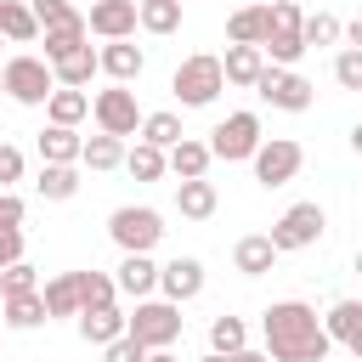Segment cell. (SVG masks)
I'll return each mask as SVG.
<instances>
[{
  "label": "cell",
  "instance_id": "1",
  "mask_svg": "<svg viewBox=\"0 0 362 362\" xmlns=\"http://www.w3.org/2000/svg\"><path fill=\"white\" fill-rule=\"evenodd\" d=\"M260 339H266V356L272 362H328V334H322V317L305 305V300H277L266 305L260 317Z\"/></svg>",
  "mask_w": 362,
  "mask_h": 362
},
{
  "label": "cell",
  "instance_id": "2",
  "mask_svg": "<svg viewBox=\"0 0 362 362\" xmlns=\"http://www.w3.org/2000/svg\"><path fill=\"white\" fill-rule=\"evenodd\" d=\"M181 328H187V317H181V305H170V300H136V311L124 317V334L141 345V351H170L175 339H181Z\"/></svg>",
  "mask_w": 362,
  "mask_h": 362
},
{
  "label": "cell",
  "instance_id": "3",
  "mask_svg": "<svg viewBox=\"0 0 362 362\" xmlns=\"http://www.w3.org/2000/svg\"><path fill=\"white\" fill-rule=\"evenodd\" d=\"M300 6L294 0H272L266 6V40H260V57L266 68H294L305 57V40H300Z\"/></svg>",
  "mask_w": 362,
  "mask_h": 362
},
{
  "label": "cell",
  "instance_id": "4",
  "mask_svg": "<svg viewBox=\"0 0 362 362\" xmlns=\"http://www.w3.org/2000/svg\"><path fill=\"white\" fill-rule=\"evenodd\" d=\"M107 238L119 243V255H153L164 238V215L153 204H119L107 215Z\"/></svg>",
  "mask_w": 362,
  "mask_h": 362
},
{
  "label": "cell",
  "instance_id": "5",
  "mask_svg": "<svg viewBox=\"0 0 362 362\" xmlns=\"http://www.w3.org/2000/svg\"><path fill=\"white\" fill-rule=\"evenodd\" d=\"M0 90H6L17 107H45V96L57 90V79H51L45 57L17 51V57H6V62H0Z\"/></svg>",
  "mask_w": 362,
  "mask_h": 362
},
{
  "label": "cell",
  "instance_id": "6",
  "mask_svg": "<svg viewBox=\"0 0 362 362\" xmlns=\"http://www.w3.org/2000/svg\"><path fill=\"white\" fill-rule=\"evenodd\" d=\"M322 232H328V209L317 204V198H305V204H288L277 221H272V249L277 255H294V249H311V243H322Z\"/></svg>",
  "mask_w": 362,
  "mask_h": 362
},
{
  "label": "cell",
  "instance_id": "7",
  "mask_svg": "<svg viewBox=\"0 0 362 362\" xmlns=\"http://www.w3.org/2000/svg\"><path fill=\"white\" fill-rule=\"evenodd\" d=\"M170 90L181 96V107H209L221 90H226V79H221V57H209V51H192L175 74H170Z\"/></svg>",
  "mask_w": 362,
  "mask_h": 362
},
{
  "label": "cell",
  "instance_id": "8",
  "mask_svg": "<svg viewBox=\"0 0 362 362\" xmlns=\"http://www.w3.org/2000/svg\"><path fill=\"white\" fill-rule=\"evenodd\" d=\"M249 164H255V181L272 192V187H288V181L300 175L305 147H300L294 136H260V147L249 153Z\"/></svg>",
  "mask_w": 362,
  "mask_h": 362
},
{
  "label": "cell",
  "instance_id": "9",
  "mask_svg": "<svg viewBox=\"0 0 362 362\" xmlns=\"http://www.w3.org/2000/svg\"><path fill=\"white\" fill-rule=\"evenodd\" d=\"M255 96L272 102L277 113H305V107L317 102V85H311L300 68H266V74L255 79Z\"/></svg>",
  "mask_w": 362,
  "mask_h": 362
},
{
  "label": "cell",
  "instance_id": "10",
  "mask_svg": "<svg viewBox=\"0 0 362 362\" xmlns=\"http://www.w3.org/2000/svg\"><path fill=\"white\" fill-rule=\"evenodd\" d=\"M204 147H209V158L243 164V158L260 147V113H249V107H243V113H226V119L209 130V141H204Z\"/></svg>",
  "mask_w": 362,
  "mask_h": 362
},
{
  "label": "cell",
  "instance_id": "11",
  "mask_svg": "<svg viewBox=\"0 0 362 362\" xmlns=\"http://www.w3.org/2000/svg\"><path fill=\"white\" fill-rule=\"evenodd\" d=\"M90 119H96V130L102 136H136V124H141V107H136V90L130 85H107V90H96L90 96Z\"/></svg>",
  "mask_w": 362,
  "mask_h": 362
},
{
  "label": "cell",
  "instance_id": "12",
  "mask_svg": "<svg viewBox=\"0 0 362 362\" xmlns=\"http://www.w3.org/2000/svg\"><path fill=\"white\" fill-rule=\"evenodd\" d=\"M204 294V260H192V255H175L170 266H158V300H170V305H187V300H198Z\"/></svg>",
  "mask_w": 362,
  "mask_h": 362
},
{
  "label": "cell",
  "instance_id": "13",
  "mask_svg": "<svg viewBox=\"0 0 362 362\" xmlns=\"http://www.w3.org/2000/svg\"><path fill=\"white\" fill-rule=\"evenodd\" d=\"M141 68H147V51H141L136 40H102V51H96V74H107L113 85H136Z\"/></svg>",
  "mask_w": 362,
  "mask_h": 362
},
{
  "label": "cell",
  "instance_id": "14",
  "mask_svg": "<svg viewBox=\"0 0 362 362\" xmlns=\"http://www.w3.org/2000/svg\"><path fill=\"white\" fill-rule=\"evenodd\" d=\"M85 34H102V40H130V34H136V0H90Z\"/></svg>",
  "mask_w": 362,
  "mask_h": 362
},
{
  "label": "cell",
  "instance_id": "15",
  "mask_svg": "<svg viewBox=\"0 0 362 362\" xmlns=\"http://www.w3.org/2000/svg\"><path fill=\"white\" fill-rule=\"evenodd\" d=\"M322 334L328 345H345L351 356H362V300H334L322 317Z\"/></svg>",
  "mask_w": 362,
  "mask_h": 362
},
{
  "label": "cell",
  "instance_id": "16",
  "mask_svg": "<svg viewBox=\"0 0 362 362\" xmlns=\"http://www.w3.org/2000/svg\"><path fill=\"white\" fill-rule=\"evenodd\" d=\"M113 288L130 294V300H153V294H158V266H153V255H124L119 272H113Z\"/></svg>",
  "mask_w": 362,
  "mask_h": 362
},
{
  "label": "cell",
  "instance_id": "17",
  "mask_svg": "<svg viewBox=\"0 0 362 362\" xmlns=\"http://www.w3.org/2000/svg\"><path fill=\"white\" fill-rule=\"evenodd\" d=\"M266 74V57H260V45H226V57H221V79L226 85H243V90H255V79Z\"/></svg>",
  "mask_w": 362,
  "mask_h": 362
},
{
  "label": "cell",
  "instance_id": "18",
  "mask_svg": "<svg viewBox=\"0 0 362 362\" xmlns=\"http://www.w3.org/2000/svg\"><path fill=\"white\" fill-rule=\"evenodd\" d=\"M85 119H90V96H85V90H68V85H57V90L45 96V124L79 130Z\"/></svg>",
  "mask_w": 362,
  "mask_h": 362
},
{
  "label": "cell",
  "instance_id": "19",
  "mask_svg": "<svg viewBox=\"0 0 362 362\" xmlns=\"http://www.w3.org/2000/svg\"><path fill=\"white\" fill-rule=\"evenodd\" d=\"M209 164H215V158H209V147H204L198 136H181V141L164 153V170H170V175H181V181H198V175H209Z\"/></svg>",
  "mask_w": 362,
  "mask_h": 362
},
{
  "label": "cell",
  "instance_id": "20",
  "mask_svg": "<svg viewBox=\"0 0 362 362\" xmlns=\"http://www.w3.org/2000/svg\"><path fill=\"white\" fill-rule=\"evenodd\" d=\"M232 266H238L243 277H266V272L277 266V249H272V238H266V232H249V238H238V243H232Z\"/></svg>",
  "mask_w": 362,
  "mask_h": 362
},
{
  "label": "cell",
  "instance_id": "21",
  "mask_svg": "<svg viewBox=\"0 0 362 362\" xmlns=\"http://www.w3.org/2000/svg\"><path fill=\"white\" fill-rule=\"evenodd\" d=\"M45 68H51V79H57V85H68V90H85V85L96 79V51H90V45H79V51H68V57L45 62Z\"/></svg>",
  "mask_w": 362,
  "mask_h": 362
},
{
  "label": "cell",
  "instance_id": "22",
  "mask_svg": "<svg viewBox=\"0 0 362 362\" xmlns=\"http://www.w3.org/2000/svg\"><path fill=\"white\" fill-rule=\"evenodd\" d=\"M215 204H221V192H215V181H175V209L187 215V221H209L215 215Z\"/></svg>",
  "mask_w": 362,
  "mask_h": 362
},
{
  "label": "cell",
  "instance_id": "23",
  "mask_svg": "<svg viewBox=\"0 0 362 362\" xmlns=\"http://www.w3.org/2000/svg\"><path fill=\"white\" fill-rule=\"evenodd\" d=\"M40 305H45V322L51 317H79V288H74V272H57L40 283Z\"/></svg>",
  "mask_w": 362,
  "mask_h": 362
},
{
  "label": "cell",
  "instance_id": "24",
  "mask_svg": "<svg viewBox=\"0 0 362 362\" xmlns=\"http://www.w3.org/2000/svg\"><path fill=\"white\" fill-rule=\"evenodd\" d=\"M119 334H124V311H119V305L79 311V339H85V345H113Z\"/></svg>",
  "mask_w": 362,
  "mask_h": 362
},
{
  "label": "cell",
  "instance_id": "25",
  "mask_svg": "<svg viewBox=\"0 0 362 362\" xmlns=\"http://www.w3.org/2000/svg\"><path fill=\"white\" fill-rule=\"evenodd\" d=\"M136 136L147 141V147H158V153H170L187 130H181V119L170 113V107H158V113H141V124H136Z\"/></svg>",
  "mask_w": 362,
  "mask_h": 362
},
{
  "label": "cell",
  "instance_id": "26",
  "mask_svg": "<svg viewBox=\"0 0 362 362\" xmlns=\"http://www.w3.org/2000/svg\"><path fill=\"white\" fill-rule=\"evenodd\" d=\"M79 130H62V124H45L40 130V164H79Z\"/></svg>",
  "mask_w": 362,
  "mask_h": 362
},
{
  "label": "cell",
  "instance_id": "27",
  "mask_svg": "<svg viewBox=\"0 0 362 362\" xmlns=\"http://www.w3.org/2000/svg\"><path fill=\"white\" fill-rule=\"evenodd\" d=\"M79 164H85V170H96V175H102V170H119V164H124V141L96 130V136H85V141H79Z\"/></svg>",
  "mask_w": 362,
  "mask_h": 362
},
{
  "label": "cell",
  "instance_id": "28",
  "mask_svg": "<svg viewBox=\"0 0 362 362\" xmlns=\"http://www.w3.org/2000/svg\"><path fill=\"white\" fill-rule=\"evenodd\" d=\"M136 28L141 34H175L181 28V0H136Z\"/></svg>",
  "mask_w": 362,
  "mask_h": 362
},
{
  "label": "cell",
  "instance_id": "29",
  "mask_svg": "<svg viewBox=\"0 0 362 362\" xmlns=\"http://www.w3.org/2000/svg\"><path fill=\"white\" fill-rule=\"evenodd\" d=\"M0 40H6V45L40 40V23H34V11H28L23 0H0Z\"/></svg>",
  "mask_w": 362,
  "mask_h": 362
},
{
  "label": "cell",
  "instance_id": "30",
  "mask_svg": "<svg viewBox=\"0 0 362 362\" xmlns=\"http://www.w3.org/2000/svg\"><path fill=\"white\" fill-rule=\"evenodd\" d=\"M266 40V6H238L226 17V45H260Z\"/></svg>",
  "mask_w": 362,
  "mask_h": 362
},
{
  "label": "cell",
  "instance_id": "31",
  "mask_svg": "<svg viewBox=\"0 0 362 362\" xmlns=\"http://www.w3.org/2000/svg\"><path fill=\"white\" fill-rule=\"evenodd\" d=\"M40 198H51V204H68L74 192H79V164H40Z\"/></svg>",
  "mask_w": 362,
  "mask_h": 362
},
{
  "label": "cell",
  "instance_id": "32",
  "mask_svg": "<svg viewBox=\"0 0 362 362\" xmlns=\"http://www.w3.org/2000/svg\"><path fill=\"white\" fill-rule=\"evenodd\" d=\"M74 288H79V311H96V305H119V288L107 272H74Z\"/></svg>",
  "mask_w": 362,
  "mask_h": 362
},
{
  "label": "cell",
  "instance_id": "33",
  "mask_svg": "<svg viewBox=\"0 0 362 362\" xmlns=\"http://www.w3.org/2000/svg\"><path fill=\"white\" fill-rule=\"evenodd\" d=\"M209 351H215V356H226V351H249V322L232 317V311H221V317L209 322Z\"/></svg>",
  "mask_w": 362,
  "mask_h": 362
},
{
  "label": "cell",
  "instance_id": "34",
  "mask_svg": "<svg viewBox=\"0 0 362 362\" xmlns=\"http://www.w3.org/2000/svg\"><path fill=\"white\" fill-rule=\"evenodd\" d=\"M45 34V62H57V57H68V51H79L90 34H85V17H68V23H57V28H40Z\"/></svg>",
  "mask_w": 362,
  "mask_h": 362
},
{
  "label": "cell",
  "instance_id": "35",
  "mask_svg": "<svg viewBox=\"0 0 362 362\" xmlns=\"http://www.w3.org/2000/svg\"><path fill=\"white\" fill-rule=\"evenodd\" d=\"M6 328H17V334H28V328H40L45 322V305H40V288L34 294H11L6 300V317H0Z\"/></svg>",
  "mask_w": 362,
  "mask_h": 362
},
{
  "label": "cell",
  "instance_id": "36",
  "mask_svg": "<svg viewBox=\"0 0 362 362\" xmlns=\"http://www.w3.org/2000/svg\"><path fill=\"white\" fill-rule=\"evenodd\" d=\"M339 28H345V23H339L334 11H305V17H300V40H305V51H311V45H334Z\"/></svg>",
  "mask_w": 362,
  "mask_h": 362
},
{
  "label": "cell",
  "instance_id": "37",
  "mask_svg": "<svg viewBox=\"0 0 362 362\" xmlns=\"http://www.w3.org/2000/svg\"><path fill=\"white\" fill-rule=\"evenodd\" d=\"M124 170H130L136 181H158V175H164V153L147 147V141H136V147H124Z\"/></svg>",
  "mask_w": 362,
  "mask_h": 362
},
{
  "label": "cell",
  "instance_id": "38",
  "mask_svg": "<svg viewBox=\"0 0 362 362\" xmlns=\"http://www.w3.org/2000/svg\"><path fill=\"white\" fill-rule=\"evenodd\" d=\"M40 288V272L28 266V260H17V266H0V294L11 300V294H34Z\"/></svg>",
  "mask_w": 362,
  "mask_h": 362
},
{
  "label": "cell",
  "instance_id": "39",
  "mask_svg": "<svg viewBox=\"0 0 362 362\" xmlns=\"http://www.w3.org/2000/svg\"><path fill=\"white\" fill-rule=\"evenodd\" d=\"M334 79H339V90H362V51L356 45H345L334 57Z\"/></svg>",
  "mask_w": 362,
  "mask_h": 362
},
{
  "label": "cell",
  "instance_id": "40",
  "mask_svg": "<svg viewBox=\"0 0 362 362\" xmlns=\"http://www.w3.org/2000/svg\"><path fill=\"white\" fill-rule=\"evenodd\" d=\"M28 11H34V23H40V28H57V23L79 17V11H74V0H28Z\"/></svg>",
  "mask_w": 362,
  "mask_h": 362
},
{
  "label": "cell",
  "instance_id": "41",
  "mask_svg": "<svg viewBox=\"0 0 362 362\" xmlns=\"http://www.w3.org/2000/svg\"><path fill=\"white\" fill-rule=\"evenodd\" d=\"M23 170H28V164H23V153H17L11 141H0V192H11V187L23 181Z\"/></svg>",
  "mask_w": 362,
  "mask_h": 362
},
{
  "label": "cell",
  "instance_id": "42",
  "mask_svg": "<svg viewBox=\"0 0 362 362\" xmlns=\"http://www.w3.org/2000/svg\"><path fill=\"white\" fill-rule=\"evenodd\" d=\"M141 356H147V351H141L130 334H119L113 345H102V362H141Z\"/></svg>",
  "mask_w": 362,
  "mask_h": 362
},
{
  "label": "cell",
  "instance_id": "43",
  "mask_svg": "<svg viewBox=\"0 0 362 362\" xmlns=\"http://www.w3.org/2000/svg\"><path fill=\"white\" fill-rule=\"evenodd\" d=\"M23 260V226H0V266Z\"/></svg>",
  "mask_w": 362,
  "mask_h": 362
},
{
  "label": "cell",
  "instance_id": "44",
  "mask_svg": "<svg viewBox=\"0 0 362 362\" xmlns=\"http://www.w3.org/2000/svg\"><path fill=\"white\" fill-rule=\"evenodd\" d=\"M23 215H28V204L17 192H0V226H23Z\"/></svg>",
  "mask_w": 362,
  "mask_h": 362
},
{
  "label": "cell",
  "instance_id": "45",
  "mask_svg": "<svg viewBox=\"0 0 362 362\" xmlns=\"http://www.w3.org/2000/svg\"><path fill=\"white\" fill-rule=\"evenodd\" d=\"M198 362H272V356H266V351H226V356L209 351V356H198Z\"/></svg>",
  "mask_w": 362,
  "mask_h": 362
},
{
  "label": "cell",
  "instance_id": "46",
  "mask_svg": "<svg viewBox=\"0 0 362 362\" xmlns=\"http://www.w3.org/2000/svg\"><path fill=\"white\" fill-rule=\"evenodd\" d=\"M141 362H181V356H175V351H147Z\"/></svg>",
  "mask_w": 362,
  "mask_h": 362
},
{
  "label": "cell",
  "instance_id": "47",
  "mask_svg": "<svg viewBox=\"0 0 362 362\" xmlns=\"http://www.w3.org/2000/svg\"><path fill=\"white\" fill-rule=\"evenodd\" d=\"M0 141H6V130H0Z\"/></svg>",
  "mask_w": 362,
  "mask_h": 362
},
{
  "label": "cell",
  "instance_id": "48",
  "mask_svg": "<svg viewBox=\"0 0 362 362\" xmlns=\"http://www.w3.org/2000/svg\"><path fill=\"white\" fill-rule=\"evenodd\" d=\"M0 45H6V40H0Z\"/></svg>",
  "mask_w": 362,
  "mask_h": 362
},
{
  "label": "cell",
  "instance_id": "49",
  "mask_svg": "<svg viewBox=\"0 0 362 362\" xmlns=\"http://www.w3.org/2000/svg\"><path fill=\"white\" fill-rule=\"evenodd\" d=\"M181 6H187V0H181Z\"/></svg>",
  "mask_w": 362,
  "mask_h": 362
}]
</instances>
